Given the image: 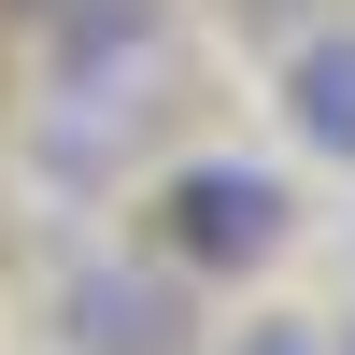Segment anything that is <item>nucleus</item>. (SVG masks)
Here are the masks:
<instances>
[{
    "label": "nucleus",
    "instance_id": "obj_5",
    "mask_svg": "<svg viewBox=\"0 0 355 355\" xmlns=\"http://www.w3.org/2000/svg\"><path fill=\"white\" fill-rule=\"evenodd\" d=\"M341 355H355V327H341Z\"/></svg>",
    "mask_w": 355,
    "mask_h": 355
},
{
    "label": "nucleus",
    "instance_id": "obj_2",
    "mask_svg": "<svg viewBox=\"0 0 355 355\" xmlns=\"http://www.w3.org/2000/svg\"><path fill=\"white\" fill-rule=\"evenodd\" d=\"M57 341L71 355H185V284L142 256V270H71L57 284Z\"/></svg>",
    "mask_w": 355,
    "mask_h": 355
},
{
    "label": "nucleus",
    "instance_id": "obj_4",
    "mask_svg": "<svg viewBox=\"0 0 355 355\" xmlns=\"http://www.w3.org/2000/svg\"><path fill=\"white\" fill-rule=\"evenodd\" d=\"M0 15H71V0H0Z\"/></svg>",
    "mask_w": 355,
    "mask_h": 355
},
{
    "label": "nucleus",
    "instance_id": "obj_1",
    "mask_svg": "<svg viewBox=\"0 0 355 355\" xmlns=\"http://www.w3.org/2000/svg\"><path fill=\"white\" fill-rule=\"evenodd\" d=\"M142 242H157L171 284H242V270H270V256L299 242V185H284L270 157H171Z\"/></svg>",
    "mask_w": 355,
    "mask_h": 355
},
{
    "label": "nucleus",
    "instance_id": "obj_3",
    "mask_svg": "<svg viewBox=\"0 0 355 355\" xmlns=\"http://www.w3.org/2000/svg\"><path fill=\"white\" fill-rule=\"evenodd\" d=\"M270 100H284V142H313L327 171H355V28H299Z\"/></svg>",
    "mask_w": 355,
    "mask_h": 355
}]
</instances>
